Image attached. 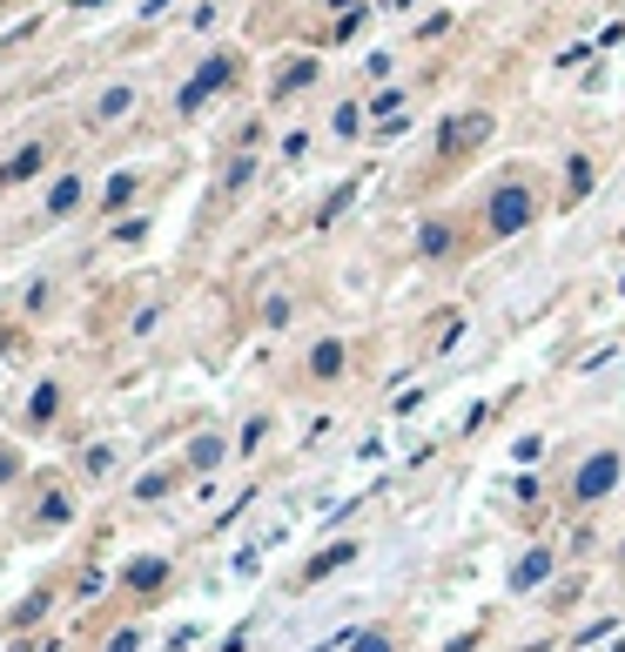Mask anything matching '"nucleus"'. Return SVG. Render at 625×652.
<instances>
[{"label": "nucleus", "instance_id": "nucleus-2", "mask_svg": "<svg viewBox=\"0 0 625 652\" xmlns=\"http://www.w3.org/2000/svg\"><path fill=\"white\" fill-rule=\"evenodd\" d=\"M618 484H625V457H618L612 444H599V451H585V457H578V471H572L565 497H572L578 512H592V505H605Z\"/></svg>", "mask_w": 625, "mask_h": 652}, {"label": "nucleus", "instance_id": "nucleus-15", "mask_svg": "<svg viewBox=\"0 0 625 652\" xmlns=\"http://www.w3.org/2000/svg\"><path fill=\"white\" fill-rule=\"evenodd\" d=\"M108 652H135V632H122V639H114V645H108Z\"/></svg>", "mask_w": 625, "mask_h": 652}, {"label": "nucleus", "instance_id": "nucleus-6", "mask_svg": "<svg viewBox=\"0 0 625 652\" xmlns=\"http://www.w3.org/2000/svg\"><path fill=\"white\" fill-rule=\"evenodd\" d=\"M343 364H350V350H343V343H336V336H323V343H317V350H309V377H317V383L343 377Z\"/></svg>", "mask_w": 625, "mask_h": 652}, {"label": "nucleus", "instance_id": "nucleus-9", "mask_svg": "<svg viewBox=\"0 0 625 652\" xmlns=\"http://www.w3.org/2000/svg\"><path fill=\"white\" fill-rule=\"evenodd\" d=\"M343 652H397V639H390L383 626H357V632L343 639Z\"/></svg>", "mask_w": 625, "mask_h": 652}, {"label": "nucleus", "instance_id": "nucleus-11", "mask_svg": "<svg viewBox=\"0 0 625 652\" xmlns=\"http://www.w3.org/2000/svg\"><path fill=\"white\" fill-rule=\"evenodd\" d=\"M222 451H229L222 438H195V451H188V457H195V465H203V471H209V465H222Z\"/></svg>", "mask_w": 625, "mask_h": 652}, {"label": "nucleus", "instance_id": "nucleus-10", "mask_svg": "<svg viewBox=\"0 0 625 652\" xmlns=\"http://www.w3.org/2000/svg\"><path fill=\"white\" fill-rule=\"evenodd\" d=\"M618 632V619H612V612H605V619H592V626H578V639L572 645H599V639H612Z\"/></svg>", "mask_w": 625, "mask_h": 652}, {"label": "nucleus", "instance_id": "nucleus-12", "mask_svg": "<svg viewBox=\"0 0 625 652\" xmlns=\"http://www.w3.org/2000/svg\"><path fill=\"white\" fill-rule=\"evenodd\" d=\"M162 579H169V565H162V558H148V565H135V586H142V592H155V586H162Z\"/></svg>", "mask_w": 625, "mask_h": 652}, {"label": "nucleus", "instance_id": "nucleus-16", "mask_svg": "<svg viewBox=\"0 0 625 652\" xmlns=\"http://www.w3.org/2000/svg\"><path fill=\"white\" fill-rule=\"evenodd\" d=\"M618 565H625V539H618Z\"/></svg>", "mask_w": 625, "mask_h": 652}, {"label": "nucleus", "instance_id": "nucleus-8", "mask_svg": "<svg viewBox=\"0 0 625 652\" xmlns=\"http://www.w3.org/2000/svg\"><path fill=\"white\" fill-rule=\"evenodd\" d=\"M592 196V156H572L565 162V202H585Z\"/></svg>", "mask_w": 625, "mask_h": 652}, {"label": "nucleus", "instance_id": "nucleus-4", "mask_svg": "<svg viewBox=\"0 0 625 652\" xmlns=\"http://www.w3.org/2000/svg\"><path fill=\"white\" fill-rule=\"evenodd\" d=\"M552 571H559V552H552V545H531V552L512 565V592H538Z\"/></svg>", "mask_w": 625, "mask_h": 652}, {"label": "nucleus", "instance_id": "nucleus-7", "mask_svg": "<svg viewBox=\"0 0 625 652\" xmlns=\"http://www.w3.org/2000/svg\"><path fill=\"white\" fill-rule=\"evenodd\" d=\"M350 558H357V545H350V539H343V545H330V552H317V558H309V571H303V586L330 579V571H336V565H350Z\"/></svg>", "mask_w": 625, "mask_h": 652}, {"label": "nucleus", "instance_id": "nucleus-17", "mask_svg": "<svg viewBox=\"0 0 625 652\" xmlns=\"http://www.w3.org/2000/svg\"><path fill=\"white\" fill-rule=\"evenodd\" d=\"M612 652H625V645H612Z\"/></svg>", "mask_w": 625, "mask_h": 652}, {"label": "nucleus", "instance_id": "nucleus-5", "mask_svg": "<svg viewBox=\"0 0 625 652\" xmlns=\"http://www.w3.org/2000/svg\"><path fill=\"white\" fill-rule=\"evenodd\" d=\"M451 249H457V229H451L444 216H431V222L417 229V256H424V262H438V256H451Z\"/></svg>", "mask_w": 625, "mask_h": 652}, {"label": "nucleus", "instance_id": "nucleus-14", "mask_svg": "<svg viewBox=\"0 0 625 652\" xmlns=\"http://www.w3.org/2000/svg\"><path fill=\"white\" fill-rule=\"evenodd\" d=\"M404 101H410V95H404V88H383V95H377V101H370V108H377V114H397V108H404Z\"/></svg>", "mask_w": 625, "mask_h": 652}, {"label": "nucleus", "instance_id": "nucleus-3", "mask_svg": "<svg viewBox=\"0 0 625 652\" xmlns=\"http://www.w3.org/2000/svg\"><path fill=\"white\" fill-rule=\"evenodd\" d=\"M491 128H498V122H491L485 108L451 114V122L438 128V156H451V162H457V156H471V148H485V142H491Z\"/></svg>", "mask_w": 625, "mask_h": 652}, {"label": "nucleus", "instance_id": "nucleus-1", "mask_svg": "<svg viewBox=\"0 0 625 652\" xmlns=\"http://www.w3.org/2000/svg\"><path fill=\"white\" fill-rule=\"evenodd\" d=\"M538 209H544V202H538V182H531L525 169H512V175L485 196V229H491L498 243H512V236H525V229L538 222Z\"/></svg>", "mask_w": 625, "mask_h": 652}, {"label": "nucleus", "instance_id": "nucleus-13", "mask_svg": "<svg viewBox=\"0 0 625 652\" xmlns=\"http://www.w3.org/2000/svg\"><path fill=\"white\" fill-rule=\"evenodd\" d=\"M357 122H364V108H357V101H343V108H336V122H330V128H336V135H357Z\"/></svg>", "mask_w": 625, "mask_h": 652}]
</instances>
